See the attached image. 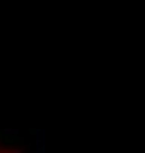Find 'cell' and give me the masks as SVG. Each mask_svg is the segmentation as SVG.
I'll list each match as a JSON object with an SVG mask.
<instances>
[{"label":"cell","instance_id":"obj_1","mask_svg":"<svg viewBox=\"0 0 145 153\" xmlns=\"http://www.w3.org/2000/svg\"><path fill=\"white\" fill-rule=\"evenodd\" d=\"M0 153H22V151H19V145H13V143L8 145V143L0 140Z\"/></svg>","mask_w":145,"mask_h":153}]
</instances>
